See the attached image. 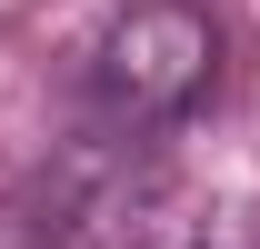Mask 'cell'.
<instances>
[{
    "label": "cell",
    "instance_id": "6da1fadb",
    "mask_svg": "<svg viewBox=\"0 0 260 249\" xmlns=\"http://www.w3.org/2000/svg\"><path fill=\"white\" fill-rule=\"evenodd\" d=\"M220 70V30L190 0H130L90 50V100L110 130H170Z\"/></svg>",
    "mask_w": 260,
    "mask_h": 249
},
{
    "label": "cell",
    "instance_id": "7a4b0ae2",
    "mask_svg": "<svg viewBox=\"0 0 260 249\" xmlns=\"http://www.w3.org/2000/svg\"><path fill=\"white\" fill-rule=\"evenodd\" d=\"M0 249H50V239H40L30 219H0Z\"/></svg>",
    "mask_w": 260,
    "mask_h": 249
}]
</instances>
